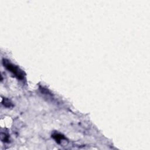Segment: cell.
I'll list each match as a JSON object with an SVG mask.
<instances>
[{"instance_id":"6da1fadb","label":"cell","mask_w":150,"mask_h":150,"mask_svg":"<svg viewBox=\"0 0 150 150\" xmlns=\"http://www.w3.org/2000/svg\"><path fill=\"white\" fill-rule=\"evenodd\" d=\"M4 62H5L4 65L9 70V71H11V72H12L16 76L18 77V79H24V72L19 69L18 67L11 64L10 63H9L8 62H7L5 61H4Z\"/></svg>"},{"instance_id":"7a4b0ae2","label":"cell","mask_w":150,"mask_h":150,"mask_svg":"<svg viewBox=\"0 0 150 150\" xmlns=\"http://www.w3.org/2000/svg\"><path fill=\"white\" fill-rule=\"evenodd\" d=\"M53 137L56 140V141L58 142H59V141H60L65 138L63 136H62L61 134H55L53 135Z\"/></svg>"}]
</instances>
